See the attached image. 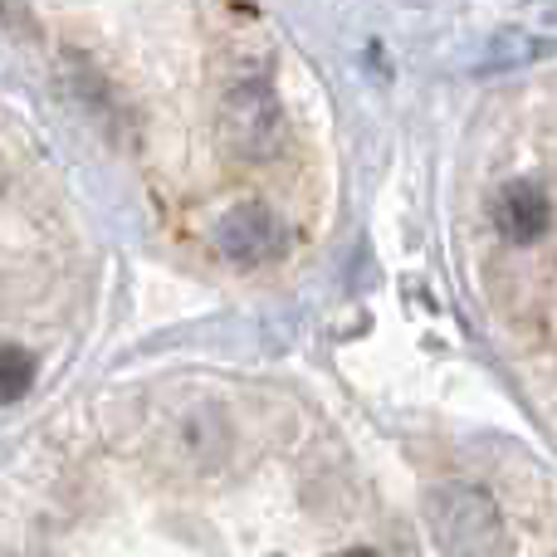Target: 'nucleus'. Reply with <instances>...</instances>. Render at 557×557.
Here are the masks:
<instances>
[{
	"mask_svg": "<svg viewBox=\"0 0 557 557\" xmlns=\"http://www.w3.org/2000/svg\"><path fill=\"white\" fill-rule=\"evenodd\" d=\"M425 519H431L435 539L445 543L450 557H504V548H509L499 504H494L484 490H470V484L431 490Z\"/></svg>",
	"mask_w": 557,
	"mask_h": 557,
	"instance_id": "obj_1",
	"label": "nucleus"
},
{
	"mask_svg": "<svg viewBox=\"0 0 557 557\" xmlns=\"http://www.w3.org/2000/svg\"><path fill=\"white\" fill-rule=\"evenodd\" d=\"M221 137L240 162H274L288 147V117L278 108L274 88L260 78H245L221 103Z\"/></svg>",
	"mask_w": 557,
	"mask_h": 557,
	"instance_id": "obj_2",
	"label": "nucleus"
},
{
	"mask_svg": "<svg viewBox=\"0 0 557 557\" xmlns=\"http://www.w3.org/2000/svg\"><path fill=\"white\" fill-rule=\"evenodd\" d=\"M211 245L235 264H264L284 250V231H278V221L264 206L245 201V206H231V211L215 221Z\"/></svg>",
	"mask_w": 557,
	"mask_h": 557,
	"instance_id": "obj_3",
	"label": "nucleus"
},
{
	"mask_svg": "<svg viewBox=\"0 0 557 557\" xmlns=\"http://www.w3.org/2000/svg\"><path fill=\"white\" fill-rule=\"evenodd\" d=\"M553 221V206H548V191L533 182H513L499 191V231L509 240H539Z\"/></svg>",
	"mask_w": 557,
	"mask_h": 557,
	"instance_id": "obj_4",
	"label": "nucleus"
},
{
	"mask_svg": "<svg viewBox=\"0 0 557 557\" xmlns=\"http://www.w3.org/2000/svg\"><path fill=\"white\" fill-rule=\"evenodd\" d=\"M225 445H231V435H225V421L215 411H191L182 421V431H176V450H182V460L191 470H211L225 455Z\"/></svg>",
	"mask_w": 557,
	"mask_h": 557,
	"instance_id": "obj_5",
	"label": "nucleus"
},
{
	"mask_svg": "<svg viewBox=\"0 0 557 557\" xmlns=\"http://www.w3.org/2000/svg\"><path fill=\"white\" fill-rule=\"evenodd\" d=\"M69 88H74L78 103H84L88 113L98 117V127H113L117 103H113V94H108V84L94 74V69L84 64V59H69Z\"/></svg>",
	"mask_w": 557,
	"mask_h": 557,
	"instance_id": "obj_6",
	"label": "nucleus"
},
{
	"mask_svg": "<svg viewBox=\"0 0 557 557\" xmlns=\"http://www.w3.org/2000/svg\"><path fill=\"white\" fill-rule=\"evenodd\" d=\"M35 386V357L25 347H0V406L20 401Z\"/></svg>",
	"mask_w": 557,
	"mask_h": 557,
	"instance_id": "obj_7",
	"label": "nucleus"
},
{
	"mask_svg": "<svg viewBox=\"0 0 557 557\" xmlns=\"http://www.w3.org/2000/svg\"><path fill=\"white\" fill-rule=\"evenodd\" d=\"M343 557H376V553H367V548H352V553H343Z\"/></svg>",
	"mask_w": 557,
	"mask_h": 557,
	"instance_id": "obj_8",
	"label": "nucleus"
}]
</instances>
